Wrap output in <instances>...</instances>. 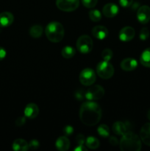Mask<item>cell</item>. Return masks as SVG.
<instances>
[{
    "mask_svg": "<svg viewBox=\"0 0 150 151\" xmlns=\"http://www.w3.org/2000/svg\"><path fill=\"white\" fill-rule=\"evenodd\" d=\"M101 118V109L96 103L88 100L81 106L79 119L84 125L94 126L99 122Z\"/></svg>",
    "mask_w": 150,
    "mask_h": 151,
    "instance_id": "obj_1",
    "label": "cell"
},
{
    "mask_svg": "<svg viewBox=\"0 0 150 151\" xmlns=\"http://www.w3.org/2000/svg\"><path fill=\"white\" fill-rule=\"evenodd\" d=\"M119 146L122 151H139L141 149V142L138 136L128 131L122 135Z\"/></svg>",
    "mask_w": 150,
    "mask_h": 151,
    "instance_id": "obj_2",
    "label": "cell"
},
{
    "mask_svg": "<svg viewBox=\"0 0 150 151\" xmlns=\"http://www.w3.org/2000/svg\"><path fill=\"white\" fill-rule=\"evenodd\" d=\"M45 32L49 41L57 43L63 40L65 31L63 26L60 22H51L46 27Z\"/></svg>",
    "mask_w": 150,
    "mask_h": 151,
    "instance_id": "obj_3",
    "label": "cell"
},
{
    "mask_svg": "<svg viewBox=\"0 0 150 151\" xmlns=\"http://www.w3.org/2000/svg\"><path fill=\"white\" fill-rule=\"evenodd\" d=\"M96 73L102 79H109L112 78L114 74V68L109 61L103 60L97 65Z\"/></svg>",
    "mask_w": 150,
    "mask_h": 151,
    "instance_id": "obj_4",
    "label": "cell"
},
{
    "mask_svg": "<svg viewBox=\"0 0 150 151\" xmlns=\"http://www.w3.org/2000/svg\"><path fill=\"white\" fill-rule=\"evenodd\" d=\"M94 43L90 36L86 35H82L76 41V48L78 51L83 54L90 52L92 50Z\"/></svg>",
    "mask_w": 150,
    "mask_h": 151,
    "instance_id": "obj_5",
    "label": "cell"
},
{
    "mask_svg": "<svg viewBox=\"0 0 150 151\" xmlns=\"http://www.w3.org/2000/svg\"><path fill=\"white\" fill-rule=\"evenodd\" d=\"M104 94V89L102 86L99 85H96L91 86L87 90L85 94V98L89 101L98 100L102 98Z\"/></svg>",
    "mask_w": 150,
    "mask_h": 151,
    "instance_id": "obj_6",
    "label": "cell"
},
{
    "mask_svg": "<svg viewBox=\"0 0 150 151\" xmlns=\"http://www.w3.org/2000/svg\"><path fill=\"white\" fill-rule=\"evenodd\" d=\"M96 79V73L91 68L84 69L79 75V81L84 86H91Z\"/></svg>",
    "mask_w": 150,
    "mask_h": 151,
    "instance_id": "obj_7",
    "label": "cell"
},
{
    "mask_svg": "<svg viewBox=\"0 0 150 151\" xmlns=\"http://www.w3.org/2000/svg\"><path fill=\"white\" fill-rule=\"evenodd\" d=\"M56 5L62 11L71 12L79 7V0H56Z\"/></svg>",
    "mask_w": 150,
    "mask_h": 151,
    "instance_id": "obj_8",
    "label": "cell"
},
{
    "mask_svg": "<svg viewBox=\"0 0 150 151\" xmlns=\"http://www.w3.org/2000/svg\"><path fill=\"white\" fill-rule=\"evenodd\" d=\"M137 18L141 24H147L150 21V7L143 5L139 7L137 13Z\"/></svg>",
    "mask_w": 150,
    "mask_h": 151,
    "instance_id": "obj_9",
    "label": "cell"
},
{
    "mask_svg": "<svg viewBox=\"0 0 150 151\" xmlns=\"http://www.w3.org/2000/svg\"><path fill=\"white\" fill-rule=\"evenodd\" d=\"M135 35V31L132 27H124L119 32V39L122 41H129L133 39Z\"/></svg>",
    "mask_w": 150,
    "mask_h": 151,
    "instance_id": "obj_10",
    "label": "cell"
},
{
    "mask_svg": "<svg viewBox=\"0 0 150 151\" xmlns=\"http://www.w3.org/2000/svg\"><path fill=\"white\" fill-rule=\"evenodd\" d=\"M118 13H119V7L114 3H107L103 7L102 13L106 17H115Z\"/></svg>",
    "mask_w": 150,
    "mask_h": 151,
    "instance_id": "obj_11",
    "label": "cell"
},
{
    "mask_svg": "<svg viewBox=\"0 0 150 151\" xmlns=\"http://www.w3.org/2000/svg\"><path fill=\"white\" fill-rule=\"evenodd\" d=\"M14 21V16L10 12H3L0 13V27H7L10 26Z\"/></svg>",
    "mask_w": 150,
    "mask_h": 151,
    "instance_id": "obj_12",
    "label": "cell"
},
{
    "mask_svg": "<svg viewBox=\"0 0 150 151\" xmlns=\"http://www.w3.org/2000/svg\"><path fill=\"white\" fill-rule=\"evenodd\" d=\"M140 137L146 145L150 146V122L143 125L140 131Z\"/></svg>",
    "mask_w": 150,
    "mask_h": 151,
    "instance_id": "obj_13",
    "label": "cell"
},
{
    "mask_svg": "<svg viewBox=\"0 0 150 151\" xmlns=\"http://www.w3.org/2000/svg\"><path fill=\"white\" fill-rule=\"evenodd\" d=\"M39 114V109L35 103H29L24 109V116L29 119H34Z\"/></svg>",
    "mask_w": 150,
    "mask_h": 151,
    "instance_id": "obj_14",
    "label": "cell"
},
{
    "mask_svg": "<svg viewBox=\"0 0 150 151\" xmlns=\"http://www.w3.org/2000/svg\"><path fill=\"white\" fill-rule=\"evenodd\" d=\"M92 35L96 38L103 40L108 35V30L104 26H96L92 29Z\"/></svg>",
    "mask_w": 150,
    "mask_h": 151,
    "instance_id": "obj_15",
    "label": "cell"
},
{
    "mask_svg": "<svg viewBox=\"0 0 150 151\" xmlns=\"http://www.w3.org/2000/svg\"><path fill=\"white\" fill-rule=\"evenodd\" d=\"M138 66V62L136 60L131 58L124 59L121 63V68L124 71H132Z\"/></svg>",
    "mask_w": 150,
    "mask_h": 151,
    "instance_id": "obj_16",
    "label": "cell"
},
{
    "mask_svg": "<svg viewBox=\"0 0 150 151\" xmlns=\"http://www.w3.org/2000/svg\"><path fill=\"white\" fill-rule=\"evenodd\" d=\"M55 146L57 150L60 151H66L70 147V141L66 137H60L57 139Z\"/></svg>",
    "mask_w": 150,
    "mask_h": 151,
    "instance_id": "obj_17",
    "label": "cell"
},
{
    "mask_svg": "<svg viewBox=\"0 0 150 151\" xmlns=\"http://www.w3.org/2000/svg\"><path fill=\"white\" fill-rule=\"evenodd\" d=\"M112 129H113L114 134H117V135L122 136L126 131H128L127 124L124 123V122H120V121H118V122H116L113 124Z\"/></svg>",
    "mask_w": 150,
    "mask_h": 151,
    "instance_id": "obj_18",
    "label": "cell"
},
{
    "mask_svg": "<svg viewBox=\"0 0 150 151\" xmlns=\"http://www.w3.org/2000/svg\"><path fill=\"white\" fill-rule=\"evenodd\" d=\"M12 147L15 151H26L29 149V144L23 139H17L13 142Z\"/></svg>",
    "mask_w": 150,
    "mask_h": 151,
    "instance_id": "obj_19",
    "label": "cell"
},
{
    "mask_svg": "<svg viewBox=\"0 0 150 151\" xmlns=\"http://www.w3.org/2000/svg\"><path fill=\"white\" fill-rule=\"evenodd\" d=\"M140 62L143 66L150 67V47L143 52L140 58Z\"/></svg>",
    "mask_w": 150,
    "mask_h": 151,
    "instance_id": "obj_20",
    "label": "cell"
},
{
    "mask_svg": "<svg viewBox=\"0 0 150 151\" xmlns=\"http://www.w3.org/2000/svg\"><path fill=\"white\" fill-rule=\"evenodd\" d=\"M43 34V27L41 25H34L29 29V35L32 38H38L41 37Z\"/></svg>",
    "mask_w": 150,
    "mask_h": 151,
    "instance_id": "obj_21",
    "label": "cell"
},
{
    "mask_svg": "<svg viewBox=\"0 0 150 151\" xmlns=\"http://www.w3.org/2000/svg\"><path fill=\"white\" fill-rule=\"evenodd\" d=\"M85 143H86L87 147L91 150H95L99 147V142L96 137H88Z\"/></svg>",
    "mask_w": 150,
    "mask_h": 151,
    "instance_id": "obj_22",
    "label": "cell"
},
{
    "mask_svg": "<svg viewBox=\"0 0 150 151\" xmlns=\"http://www.w3.org/2000/svg\"><path fill=\"white\" fill-rule=\"evenodd\" d=\"M75 53H76V51H75L74 48L70 47V46L65 47L61 52L62 56L65 58H71L72 57L74 56Z\"/></svg>",
    "mask_w": 150,
    "mask_h": 151,
    "instance_id": "obj_23",
    "label": "cell"
},
{
    "mask_svg": "<svg viewBox=\"0 0 150 151\" xmlns=\"http://www.w3.org/2000/svg\"><path fill=\"white\" fill-rule=\"evenodd\" d=\"M89 17L91 20L94 22H98L101 19V13H100L99 10H96V9L91 10L89 12Z\"/></svg>",
    "mask_w": 150,
    "mask_h": 151,
    "instance_id": "obj_24",
    "label": "cell"
},
{
    "mask_svg": "<svg viewBox=\"0 0 150 151\" xmlns=\"http://www.w3.org/2000/svg\"><path fill=\"white\" fill-rule=\"evenodd\" d=\"M97 132L101 137H107L110 135V128L106 125H101L97 128Z\"/></svg>",
    "mask_w": 150,
    "mask_h": 151,
    "instance_id": "obj_25",
    "label": "cell"
},
{
    "mask_svg": "<svg viewBox=\"0 0 150 151\" xmlns=\"http://www.w3.org/2000/svg\"><path fill=\"white\" fill-rule=\"evenodd\" d=\"M113 52L110 49H104L101 52V57H102L103 60L109 61L110 59L113 57Z\"/></svg>",
    "mask_w": 150,
    "mask_h": 151,
    "instance_id": "obj_26",
    "label": "cell"
},
{
    "mask_svg": "<svg viewBox=\"0 0 150 151\" xmlns=\"http://www.w3.org/2000/svg\"><path fill=\"white\" fill-rule=\"evenodd\" d=\"M149 37V31L146 27H143L141 29L139 34V38L141 41H146Z\"/></svg>",
    "mask_w": 150,
    "mask_h": 151,
    "instance_id": "obj_27",
    "label": "cell"
},
{
    "mask_svg": "<svg viewBox=\"0 0 150 151\" xmlns=\"http://www.w3.org/2000/svg\"><path fill=\"white\" fill-rule=\"evenodd\" d=\"M82 4L88 8H93L97 4L98 0H81Z\"/></svg>",
    "mask_w": 150,
    "mask_h": 151,
    "instance_id": "obj_28",
    "label": "cell"
},
{
    "mask_svg": "<svg viewBox=\"0 0 150 151\" xmlns=\"http://www.w3.org/2000/svg\"><path fill=\"white\" fill-rule=\"evenodd\" d=\"M40 144L39 142L36 139H32L29 142V148L32 149V150H36L37 148H38Z\"/></svg>",
    "mask_w": 150,
    "mask_h": 151,
    "instance_id": "obj_29",
    "label": "cell"
},
{
    "mask_svg": "<svg viewBox=\"0 0 150 151\" xmlns=\"http://www.w3.org/2000/svg\"><path fill=\"white\" fill-rule=\"evenodd\" d=\"M119 4L124 7H130L133 3V0H119Z\"/></svg>",
    "mask_w": 150,
    "mask_h": 151,
    "instance_id": "obj_30",
    "label": "cell"
},
{
    "mask_svg": "<svg viewBox=\"0 0 150 151\" xmlns=\"http://www.w3.org/2000/svg\"><path fill=\"white\" fill-rule=\"evenodd\" d=\"M74 132V128L73 127L70 126V125H67V126L63 128V133L65 134L66 136H69V135H71Z\"/></svg>",
    "mask_w": 150,
    "mask_h": 151,
    "instance_id": "obj_31",
    "label": "cell"
},
{
    "mask_svg": "<svg viewBox=\"0 0 150 151\" xmlns=\"http://www.w3.org/2000/svg\"><path fill=\"white\" fill-rule=\"evenodd\" d=\"M25 122H26V119L24 116H19L16 120V125L17 126H22L25 123Z\"/></svg>",
    "mask_w": 150,
    "mask_h": 151,
    "instance_id": "obj_32",
    "label": "cell"
},
{
    "mask_svg": "<svg viewBox=\"0 0 150 151\" xmlns=\"http://www.w3.org/2000/svg\"><path fill=\"white\" fill-rule=\"evenodd\" d=\"M84 142H85V137L82 134H79L76 136V142L78 145H83Z\"/></svg>",
    "mask_w": 150,
    "mask_h": 151,
    "instance_id": "obj_33",
    "label": "cell"
},
{
    "mask_svg": "<svg viewBox=\"0 0 150 151\" xmlns=\"http://www.w3.org/2000/svg\"><path fill=\"white\" fill-rule=\"evenodd\" d=\"M84 97H85V94H83L82 91H77L75 93V97H76V100H82L84 98Z\"/></svg>",
    "mask_w": 150,
    "mask_h": 151,
    "instance_id": "obj_34",
    "label": "cell"
},
{
    "mask_svg": "<svg viewBox=\"0 0 150 151\" xmlns=\"http://www.w3.org/2000/svg\"><path fill=\"white\" fill-rule=\"evenodd\" d=\"M6 55H7L6 50L2 47H0V60H3L6 57Z\"/></svg>",
    "mask_w": 150,
    "mask_h": 151,
    "instance_id": "obj_35",
    "label": "cell"
},
{
    "mask_svg": "<svg viewBox=\"0 0 150 151\" xmlns=\"http://www.w3.org/2000/svg\"><path fill=\"white\" fill-rule=\"evenodd\" d=\"M109 142H110V144H111L112 145H113V146L117 145L118 143H119V142H118V140H117V138H116V137H110Z\"/></svg>",
    "mask_w": 150,
    "mask_h": 151,
    "instance_id": "obj_36",
    "label": "cell"
},
{
    "mask_svg": "<svg viewBox=\"0 0 150 151\" xmlns=\"http://www.w3.org/2000/svg\"><path fill=\"white\" fill-rule=\"evenodd\" d=\"M86 148L84 147V145H78L77 147H75L74 151H85Z\"/></svg>",
    "mask_w": 150,
    "mask_h": 151,
    "instance_id": "obj_37",
    "label": "cell"
},
{
    "mask_svg": "<svg viewBox=\"0 0 150 151\" xmlns=\"http://www.w3.org/2000/svg\"><path fill=\"white\" fill-rule=\"evenodd\" d=\"M147 118L150 120V109L148 111V112H147Z\"/></svg>",
    "mask_w": 150,
    "mask_h": 151,
    "instance_id": "obj_38",
    "label": "cell"
}]
</instances>
